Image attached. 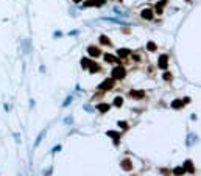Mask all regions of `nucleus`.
<instances>
[{"mask_svg": "<svg viewBox=\"0 0 201 176\" xmlns=\"http://www.w3.org/2000/svg\"><path fill=\"white\" fill-rule=\"evenodd\" d=\"M125 75H126V70H125L122 65H117V67L112 70V80H122V78H125Z\"/></svg>", "mask_w": 201, "mask_h": 176, "instance_id": "nucleus-1", "label": "nucleus"}, {"mask_svg": "<svg viewBox=\"0 0 201 176\" xmlns=\"http://www.w3.org/2000/svg\"><path fill=\"white\" fill-rule=\"evenodd\" d=\"M98 87H100L101 91H109V89H112V87H114V80L112 78H108V80L103 81Z\"/></svg>", "mask_w": 201, "mask_h": 176, "instance_id": "nucleus-2", "label": "nucleus"}, {"mask_svg": "<svg viewBox=\"0 0 201 176\" xmlns=\"http://www.w3.org/2000/svg\"><path fill=\"white\" fill-rule=\"evenodd\" d=\"M157 65H159L161 69H164V70L168 67V56H167V55H161L159 61H157Z\"/></svg>", "mask_w": 201, "mask_h": 176, "instance_id": "nucleus-3", "label": "nucleus"}, {"mask_svg": "<svg viewBox=\"0 0 201 176\" xmlns=\"http://www.w3.org/2000/svg\"><path fill=\"white\" fill-rule=\"evenodd\" d=\"M88 53L90 55V56H94V58H98L100 55H101V52H100V48H98V47H94V45H90V47H88Z\"/></svg>", "mask_w": 201, "mask_h": 176, "instance_id": "nucleus-4", "label": "nucleus"}, {"mask_svg": "<svg viewBox=\"0 0 201 176\" xmlns=\"http://www.w3.org/2000/svg\"><path fill=\"white\" fill-rule=\"evenodd\" d=\"M140 16H142V19H145V20H151L153 19V11H151L150 8H145V9H142Z\"/></svg>", "mask_w": 201, "mask_h": 176, "instance_id": "nucleus-5", "label": "nucleus"}, {"mask_svg": "<svg viewBox=\"0 0 201 176\" xmlns=\"http://www.w3.org/2000/svg\"><path fill=\"white\" fill-rule=\"evenodd\" d=\"M105 61L111 64V62H120V59H118L117 56H114V55H111V53H106L105 55Z\"/></svg>", "mask_w": 201, "mask_h": 176, "instance_id": "nucleus-6", "label": "nucleus"}, {"mask_svg": "<svg viewBox=\"0 0 201 176\" xmlns=\"http://www.w3.org/2000/svg\"><path fill=\"white\" fill-rule=\"evenodd\" d=\"M184 172H189V173H195V167H193V164L190 162V161H186L184 162Z\"/></svg>", "mask_w": 201, "mask_h": 176, "instance_id": "nucleus-7", "label": "nucleus"}, {"mask_svg": "<svg viewBox=\"0 0 201 176\" xmlns=\"http://www.w3.org/2000/svg\"><path fill=\"white\" fill-rule=\"evenodd\" d=\"M129 95H131L133 98H137V100H140V98L145 97V92H144V91H131V92H129Z\"/></svg>", "mask_w": 201, "mask_h": 176, "instance_id": "nucleus-8", "label": "nucleus"}, {"mask_svg": "<svg viewBox=\"0 0 201 176\" xmlns=\"http://www.w3.org/2000/svg\"><path fill=\"white\" fill-rule=\"evenodd\" d=\"M167 5V0H162V2H157L156 3V13L157 14H162V9H164V6Z\"/></svg>", "mask_w": 201, "mask_h": 176, "instance_id": "nucleus-9", "label": "nucleus"}, {"mask_svg": "<svg viewBox=\"0 0 201 176\" xmlns=\"http://www.w3.org/2000/svg\"><path fill=\"white\" fill-rule=\"evenodd\" d=\"M109 104H108V103H100V104H97V109H98V111L100 112H108V111H109Z\"/></svg>", "mask_w": 201, "mask_h": 176, "instance_id": "nucleus-10", "label": "nucleus"}, {"mask_svg": "<svg viewBox=\"0 0 201 176\" xmlns=\"http://www.w3.org/2000/svg\"><path fill=\"white\" fill-rule=\"evenodd\" d=\"M122 167L126 170V172H129V170L133 168V164H131V161H129V159H123V161H122Z\"/></svg>", "mask_w": 201, "mask_h": 176, "instance_id": "nucleus-11", "label": "nucleus"}, {"mask_svg": "<svg viewBox=\"0 0 201 176\" xmlns=\"http://www.w3.org/2000/svg\"><path fill=\"white\" fill-rule=\"evenodd\" d=\"M89 72H90V73H97V72H100V65L97 64V62L92 61V64L89 65Z\"/></svg>", "mask_w": 201, "mask_h": 176, "instance_id": "nucleus-12", "label": "nucleus"}, {"mask_svg": "<svg viewBox=\"0 0 201 176\" xmlns=\"http://www.w3.org/2000/svg\"><path fill=\"white\" fill-rule=\"evenodd\" d=\"M108 137H112L114 140H116V144H118V137H120V134L117 133V131H108Z\"/></svg>", "mask_w": 201, "mask_h": 176, "instance_id": "nucleus-13", "label": "nucleus"}, {"mask_svg": "<svg viewBox=\"0 0 201 176\" xmlns=\"http://www.w3.org/2000/svg\"><path fill=\"white\" fill-rule=\"evenodd\" d=\"M182 106H184L182 100H173V101H172V108H173V109H181Z\"/></svg>", "mask_w": 201, "mask_h": 176, "instance_id": "nucleus-14", "label": "nucleus"}, {"mask_svg": "<svg viewBox=\"0 0 201 176\" xmlns=\"http://www.w3.org/2000/svg\"><path fill=\"white\" fill-rule=\"evenodd\" d=\"M117 55H118L120 58H126L128 55H129V50H128V48H118V50H117Z\"/></svg>", "mask_w": 201, "mask_h": 176, "instance_id": "nucleus-15", "label": "nucleus"}, {"mask_svg": "<svg viewBox=\"0 0 201 176\" xmlns=\"http://www.w3.org/2000/svg\"><path fill=\"white\" fill-rule=\"evenodd\" d=\"M90 64H92L90 59H88V58H83V59H81V67H83V69H89Z\"/></svg>", "mask_w": 201, "mask_h": 176, "instance_id": "nucleus-16", "label": "nucleus"}, {"mask_svg": "<svg viewBox=\"0 0 201 176\" xmlns=\"http://www.w3.org/2000/svg\"><path fill=\"white\" fill-rule=\"evenodd\" d=\"M44 136H45V131H42V133L39 134V137L36 139V142H34V147H39V144L42 142V139H44Z\"/></svg>", "mask_w": 201, "mask_h": 176, "instance_id": "nucleus-17", "label": "nucleus"}, {"mask_svg": "<svg viewBox=\"0 0 201 176\" xmlns=\"http://www.w3.org/2000/svg\"><path fill=\"white\" fill-rule=\"evenodd\" d=\"M122 104H123V98H122V97H117V98H116V100H114V106H117V108H120V106H122Z\"/></svg>", "mask_w": 201, "mask_h": 176, "instance_id": "nucleus-18", "label": "nucleus"}, {"mask_svg": "<svg viewBox=\"0 0 201 176\" xmlns=\"http://www.w3.org/2000/svg\"><path fill=\"white\" fill-rule=\"evenodd\" d=\"M100 42L103 44V45H111V41L108 39L106 36H100Z\"/></svg>", "mask_w": 201, "mask_h": 176, "instance_id": "nucleus-19", "label": "nucleus"}, {"mask_svg": "<svg viewBox=\"0 0 201 176\" xmlns=\"http://www.w3.org/2000/svg\"><path fill=\"white\" fill-rule=\"evenodd\" d=\"M146 48H148V50H150V52H154V50H156V44H154V42H151V41H150L148 44H146Z\"/></svg>", "mask_w": 201, "mask_h": 176, "instance_id": "nucleus-20", "label": "nucleus"}, {"mask_svg": "<svg viewBox=\"0 0 201 176\" xmlns=\"http://www.w3.org/2000/svg\"><path fill=\"white\" fill-rule=\"evenodd\" d=\"M173 172H175V175L179 176V175H182V173H184V168H182V167H176L175 170H173Z\"/></svg>", "mask_w": 201, "mask_h": 176, "instance_id": "nucleus-21", "label": "nucleus"}, {"mask_svg": "<svg viewBox=\"0 0 201 176\" xmlns=\"http://www.w3.org/2000/svg\"><path fill=\"white\" fill-rule=\"evenodd\" d=\"M164 80H165V81H170V80H172V73H170V72H165V73H164Z\"/></svg>", "mask_w": 201, "mask_h": 176, "instance_id": "nucleus-22", "label": "nucleus"}, {"mask_svg": "<svg viewBox=\"0 0 201 176\" xmlns=\"http://www.w3.org/2000/svg\"><path fill=\"white\" fill-rule=\"evenodd\" d=\"M118 126H120V128H123V129H126V128H128V123H126V122H118Z\"/></svg>", "mask_w": 201, "mask_h": 176, "instance_id": "nucleus-23", "label": "nucleus"}, {"mask_svg": "<svg viewBox=\"0 0 201 176\" xmlns=\"http://www.w3.org/2000/svg\"><path fill=\"white\" fill-rule=\"evenodd\" d=\"M59 150H61V145H56L55 148H53V153H56V151H59Z\"/></svg>", "mask_w": 201, "mask_h": 176, "instance_id": "nucleus-24", "label": "nucleus"}, {"mask_svg": "<svg viewBox=\"0 0 201 176\" xmlns=\"http://www.w3.org/2000/svg\"><path fill=\"white\" fill-rule=\"evenodd\" d=\"M84 109H86V111H88V112H92V111H94V109H92V108L89 106V104H88V106H84Z\"/></svg>", "mask_w": 201, "mask_h": 176, "instance_id": "nucleus-25", "label": "nucleus"}, {"mask_svg": "<svg viewBox=\"0 0 201 176\" xmlns=\"http://www.w3.org/2000/svg\"><path fill=\"white\" fill-rule=\"evenodd\" d=\"M70 120H72V117H67V119H66V122H64V123H66V125H70V123H72V122H70Z\"/></svg>", "mask_w": 201, "mask_h": 176, "instance_id": "nucleus-26", "label": "nucleus"}, {"mask_svg": "<svg viewBox=\"0 0 201 176\" xmlns=\"http://www.w3.org/2000/svg\"><path fill=\"white\" fill-rule=\"evenodd\" d=\"M133 59H134V61H139L140 56H139V55H133Z\"/></svg>", "mask_w": 201, "mask_h": 176, "instance_id": "nucleus-27", "label": "nucleus"}, {"mask_svg": "<svg viewBox=\"0 0 201 176\" xmlns=\"http://www.w3.org/2000/svg\"><path fill=\"white\" fill-rule=\"evenodd\" d=\"M70 100H72V98H70V97H69V98H67V100H66V101H64V106H67V104L70 103Z\"/></svg>", "mask_w": 201, "mask_h": 176, "instance_id": "nucleus-28", "label": "nucleus"}, {"mask_svg": "<svg viewBox=\"0 0 201 176\" xmlns=\"http://www.w3.org/2000/svg\"><path fill=\"white\" fill-rule=\"evenodd\" d=\"M73 2H77V3H80V2H81V0H73Z\"/></svg>", "mask_w": 201, "mask_h": 176, "instance_id": "nucleus-29", "label": "nucleus"}, {"mask_svg": "<svg viewBox=\"0 0 201 176\" xmlns=\"http://www.w3.org/2000/svg\"><path fill=\"white\" fill-rule=\"evenodd\" d=\"M187 2H190V0H187Z\"/></svg>", "mask_w": 201, "mask_h": 176, "instance_id": "nucleus-30", "label": "nucleus"}]
</instances>
